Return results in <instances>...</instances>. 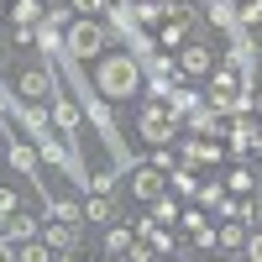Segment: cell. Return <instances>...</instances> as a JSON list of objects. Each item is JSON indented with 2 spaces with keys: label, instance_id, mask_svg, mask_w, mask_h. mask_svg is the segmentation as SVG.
Masks as SVG:
<instances>
[{
  "label": "cell",
  "instance_id": "36",
  "mask_svg": "<svg viewBox=\"0 0 262 262\" xmlns=\"http://www.w3.org/2000/svg\"><path fill=\"white\" fill-rule=\"evenodd\" d=\"M247 262H262V231H247V247H242Z\"/></svg>",
  "mask_w": 262,
  "mask_h": 262
},
{
  "label": "cell",
  "instance_id": "33",
  "mask_svg": "<svg viewBox=\"0 0 262 262\" xmlns=\"http://www.w3.org/2000/svg\"><path fill=\"white\" fill-rule=\"evenodd\" d=\"M194 205H200V210H221V205H226V189H221V184H200Z\"/></svg>",
  "mask_w": 262,
  "mask_h": 262
},
{
  "label": "cell",
  "instance_id": "4",
  "mask_svg": "<svg viewBox=\"0 0 262 262\" xmlns=\"http://www.w3.org/2000/svg\"><path fill=\"white\" fill-rule=\"evenodd\" d=\"M137 131H142V142H152V147H168L173 137H179V121H173V111L163 100H142V111H137Z\"/></svg>",
  "mask_w": 262,
  "mask_h": 262
},
{
  "label": "cell",
  "instance_id": "14",
  "mask_svg": "<svg viewBox=\"0 0 262 262\" xmlns=\"http://www.w3.org/2000/svg\"><path fill=\"white\" fill-rule=\"evenodd\" d=\"M100 247L105 252H111V257H131V247H137V226H121V221H111V226H105V236H100Z\"/></svg>",
  "mask_w": 262,
  "mask_h": 262
},
{
  "label": "cell",
  "instance_id": "40",
  "mask_svg": "<svg viewBox=\"0 0 262 262\" xmlns=\"http://www.w3.org/2000/svg\"><path fill=\"white\" fill-rule=\"evenodd\" d=\"M252 116L262 121V90H252Z\"/></svg>",
  "mask_w": 262,
  "mask_h": 262
},
{
  "label": "cell",
  "instance_id": "38",
  "mask_svg": "<svg viewBox=\"0 0 262 262\" xmlns=\"http://www.w3.org/2000/svg\"><path fill=\"white\" fill-rule=\"evenodd\" d=\"M126 262H158V252H152L142 236H137V247H131V257H126Z\"/></svg>",
  "mask_w": 262,
  "mask_h": 262
},
{
  "label": "cell",
  "instance_id": "10",
  "mask_svg": "<svg viewBox=\"0 0 262 262\" xmlns=\"http://www.w3.org/2000/svg\"><path fill=\"white\" fill-rule=\"evenodd\" d=\"M48 105H53V126H58L69 142H79V126H84V105H79V100H69L63 90H58Z\"/></svg>",
  "mask_w": 262,
  "mask_h": 262
},
{
  "label": "cell",
  "instance_id": "27",
  "mask_svg": "<svg viewBox=\"0 0 262 262\" xmlns=\"http://www.w3.org/2000/svg\"><path fill=\"white\" fill-rule=\"evenodd\" d=\"M221 252H242L247 247V221H221Z\"/></svg>",
  "mask_w": 262,
  "mask_h": 262
},
{
  "label": "cell",
  "instance_id": "29",
  "mask_svg": "<svg viewBox=\"0 0 262 262\" xmlns=\"http://www.w3.org/2000/svg\"><path fill=\"white\" fill-rule=\"evenodd\" d=\"M11 252H16V262H53V247L42 242V236H32V242H16Z\"/></svg>",
  "mask_w": 262,
  "mask_h": 262
},
{
  "label": "cell",
  "instance_id": "45",
  "mask_svg": "<svg viewBox=\"0 0 262 262\" xmlns=\"http://www.w3.org/2000/svg\"><path fill=\"white\" fill-rule=\"evenodd\" d=\"M257 163H262V152H257ZM257 179H262V173H257Z\"/></svg>",
  "mask_w": 262,
  "mask_h": 262
},
{
  "label": "cell",
  "instance_id": "28",
  "mask_svg": "<svg viewBox=\"0 0 262 262\" xmlns=\"http://www.w3.org/2000/svg\"><path fill=\"white\" fill-rule=\"evenodd\" d=\"M48 221H69V226H84V205H79V200H48Z\"/></svg>",
  "mask_w": 262,
  "mask_h": 262
},
{
  "label": "cell",
  "instance_id": "22",
  "mask_svg": "<svg viewBox=\"0 0 262 262\" xmlns=\"http://www.w3.org/2000/svg\"><path fill=\"white\" fill-rule=\"evenodd\" d=\"M257 184H262V179H257L252 163H231V168H226V189H231V194H252Z\"/></svg>",
  "mask_w": 262,
  "mask_h": 262
},
{
  "label": "cell",
  "instance_id": "24",
  "mask_svg": "<svg viewBox=\"0 0 262 262\" xmlns=\"http://www.w3.org/2000/svg\"><path fill=\"white\" fill-rule=\"evenodd\" d=\"M168 189L179 194V200H194V194H200V179H194V168H189V163H179V168L168 173Z\"/></svg>",
  "mask_w": 262,
  "mask_h": 262
},
{
  "label": "cell",
  "instance_id": "41",
  "mask_svg": "<svg viewBox=\"0 0 262 262\" xmlns=\"http://www.w3.org/2000/svg\"><path fill=\"white\" fill-rule=\"evenodd\" d=\"M95 262H126V257H111V252H105V257H95Z\"/></svg>",
  "mask_w": 262,
  "mask_h": 262
},
{
  "label": "cell",
  "instance_id": "43",
  "mask_svg": "<svg viewBox=\"0 0 262 262\" xmlns=\"http://www.w3.org/2000/svg\"><path fill=\"white\" fill-rule=\"evenodd\" d=\"M116 6H137V0H116Z\"/></svg>",
  "mask_w": 262,
  "mask_h": 262
},
{
  "label": "cell",
  "instance_id": "20",
  "mask_svg": "<svg viewBox=\"0 0 262 262\" xmlns=\"http://www.w3.org/2000/svg\"><path fill=\"white\" fill-rule=\"evenodd\" d=\"M84 221L90 226H111L116 221V200L111 194H84Z\"/></svg>",
  "mask_w": 262,
  "mask_h": 262
},
{
  "label": "cell",
  "instance_id": "2",
  "mask_svg": "<svg viewBox=\"0 0 262 262\" xmlns=\"http://www.w3.org/2000/svg\"><path fill=\"white\" fill-rule=\"evenodd\" d=\"M205 105H210V111H221L226 121H236V116H252V84H247L242 74H236V69L215 63L210 90H205Z\"/></svg>",
  "mask_w": 262,
  "mask_h": 262
},
{
  "label": "cell",
  "instance_id": "42",
  "mask_svg": "<svg viewBox=\"0 0 262 262\" xmlns=\"http://www.w3.org/2000/svg\"><path fill=\"white\" fill-rule=\"evenodd\" d=\"M0 262H16V252H0Z\"/></svg>",
  "mask_w": 262,
  "mask_h": 262
},
{
  "label": "cell",
  "instance_id": "16",
  "mask_svg": "<svg viewBox=\"0 0 262 262\" xmlns=\"http://www.w3.org/2000/svg\"><path fill=\"white\" fill-rule=\"evenodd\" d=\"M0 231H6V242L16 247V242H32V236H42V221H37L32 210H16L11 221H0Z\"/></svg>",
  "mask_w": 262,
  "mask_h": 262
},
{
  "label": "cell",
  "instance_id": "34",
  "mask_svg": "<svg viewBox=\"0 0 262 262\" xmlns=\"http://www.w3.org/2000/svg\"><path fill=\"white\" fill-rule=\"evenodd\" d=\"M179 226H184V231L194 236V231H200V226H210V221H205V210H200V205L189 200V205H184V215H179Z\"/></svg>",
  "mask_w": 262,
  "mask_h": 262
},
{
  "label": "cell",
  "instance_id": "44",
  "mask_svg": "<svg viewBox=\"0 0 262 262\" xmlns=\"http://www.w3.org/2000/svg\"><path fill=\"white\" fill-rule=\"evenodd\" d=\"M163 262H184V257H163Z\"/></svg>",
  "mask_w": 262,
  "mask_h": 262
},
{
  "label": "cell",
  "instance_id": "35",
  "mask_svg": "<svg viewBox=\"0 0 262 262\" xmlns=\"http://www.w3.org/2000/svg\"><path fill=\"white\" fill-rule=\"evenodd\" d=\"M147 163H152V168H158V173H173V168H179L184 158H173V152H168V147H152V158H147Z\"/></svg>",
  "mask_w": 262,
  "mask_h": 262
},
{
  "label": "cell",
  "instance_id": "49",
  "mask_svg": "<svg viewBox=\"0 0 262 262\" xmlns=\"http://www.w3.org/2000/svg\"><path fill=\"white\" fill-rule=\"evenodd\" d=\"M242 262H247V257H242Z\"/></svg>",
  "mask_w": 262,
  "mask_h": 262
},
{
  "label": "cell",
  "instance_id": "5",
  "mask_svg": "<svg viewBox=\"0 0 262 262\" xmlns=\"http://www.w3.org/2000/svg\"><path fill=\"white\" fill-rule=\"evenodd\" d=\"M226 147H231L236 163H247L252 152H262V121H257V116H236V121L226 126Z\"/></svg>",
  "mask_w": 262,
  "mask_h": 262
},
{
  "label": "cell",
  "instance_id": "26",
  "mask_svg": "<svg viewBox=\"0 0 262 262\" xmlns=\"http://www.w3.org/2000/svg\"><path fill=\"white\" fill-rule=\"evenodd\" d=\"M116 184H121V168H95L84 179V194H116Z\"/></svg>",
  "mask_w": 262,
  "mask_h": 262
},
{
  "label": "cell",
  "instance_id": "21",
  "mask_svg": "<svg viewBox=\"0 0 262 262\" xmlns=\"http://www.w3.org/2000/svg\"><path fill=\"white\" fill-rule=\"evenodd\" d=\"M11 168H16V173H37V168H42V152H37V142H21V137H11Z\"/></svg>",
  "mask_w": 262,
  "mask_h": 262
},
{
  "label": "cell",
  "instance_id": "31",
  "mask_svg": "<svg viewBox=\"0 0 262 262\" xmlns=\"http://www.w3.org/2000/svg\"><path fill=\"white\" fill-rule=\"evenodd\" d=\"M236 27H242V32L262 27V0H242V6H236Z\"/></svg>",
  "mask_w": 262,
  "mask_h": 262
},
{
  "label": "cell",
  "instance_id": "19",
  "mask_svg": "<svg viewBox=\"0 0 262 262\" xmlns=\"http://www.w3.org/2000/svg\"><path fill=\"white\" fill-rule=\"evenodd\" d=\"M63 32H69V27H58V21H42V27H37V53H48V63L63 58Z\"/></svg>",
  "mask_w": 262,
  "mask_h": 262
},
{
  "label": "cell",
  "instance_id": "30",
  "mask_svg": "<svg viewBox=\"0 0 262 262\" xmlns=\"http://www.w3.org/2000/svg\"><path fill=\"white\" fill-rule=\"evenodd\" d=\"M131 16H137V27H163V0H137V6H131Z\"/></svg>",
  "mask_w": 262,
  "mask_h": 262
},
{
  "label": "cell",
  "instance_id": "12",
  "mask_svg": "<svg viewBox=\"0 0 262 262\" xmlns=\"http://www.w3.org/2000/svg\"><path fill=\"white\" fill-rule=\"evenodd\" d=\"M163 105H168V111H173V121L184 126V121H189V116H194V111H200V105H205V95L194 90L189 79H179V84H173V95H168Z\"/></svg>",
  "mask_w": 262,
  "mask_h": 262
},
{
  "label": "cell",
  "instance_id": "17",
  "mask_svg": "<svg viewBox=\"0 0 262 262\" xmlns=\"http://www.w3.org/2000/svg\"><path fill=\"white\" fill-rule=\"evenodd\" d=\"M48 21V0H11V27H42Z\"/></svg>",
  "mask_w": 262,
  "mask_h": 262
},
{
  "label": "cell",
  "instance_id": "48",
  "mask_svg": "<svg viewBox=\"0 0 262 262\" xmlns=\"http://www.w3.org/2000/svg\"><path fill=\"white\" fill-rule=\"evenodd\" d=\"M48 6H58V0H48Z\"/></svg>",
  "mask_w": 262,
  "mask_h": 262
},
{
  "label": "cell",
  "instance_id": "18",
  "mask_svg": "<svg viewBox=\"0 0 262 262\" xmlns=\"http://www.w3.org/2000/svg\"><path fill=\"white\" fill-rule=\"evenodd\" d=\"M147 215H152V221H158V226H179V215H184V200H179V194H158V200H152L147 205Z\"/></svg>",
  "mask_w": 262,
  "mask_h": 262
},
{
  "label": "cell",
  "instance_id": "6",
  "mask_svg": "<svg viewBox=\"0 0 262 262\" xmlns=\"http://www.w3.org/2000/svg\"><path fill=\"white\" fill-rule=\"evenodd\" d=\"M16 95H21V100H37V105H48V100L58 95L53 63H32V69H21V74H16Z\"/></svg>",
  "mask_w": 262,
  "mask_h": 262
},
{
  "label": "cell",
  "instance_id": "9",
  "mask_svg": "<svg viewBox=\"0 0 262 262\" xmlns=\"http://www.w3.org/2000/svg\"><path fill=\"white\" fill-rule=\"evenodd\" d=\"M158 194H168V173H158L152 163H137V168H131V200L152 205Z\"/></svg>",
  "mask_w": 262,
  "mask_h": 262
},
{
  "label": "cell",
  "instance_id": "25",
  "mask_svg": "<svg viewBox=\"0 0 262 262\" xmlns=\"http://www.w3.org/2000/svg\"><path fill=\"white\" fill-rule=\"evenodd\" d=\"M205 16L215 21V27H221V32H242V27H236V6H231V0H210V6H205Z\"/></svg>",
  "mask_w": 262,
  "mask_h": 262
},
{
  "label": "cell",
  "instance_id": "32",
  "mask_svg": "<svg viewBox=\"0 0 262 262\" xmlns=\"http://www.w3.org/2000/svg\"><path fill=\"white\" fill-rule=\"evenodd\" d=\"M74 16H90V21H105V11L116 6V0H69Z\"/></svg>",
  "mask_w": 262,
  "mask_h": 262
},
{
  "label": "cell",
  "instance_id": "11",
  "mask_svg": "<svg viewBox=\"0 0 262 262\" xmlns=\"http://www.w3.org/2000/svg\"><path fill=\"white\" fill-rule=\"evenodd\" d=\"M11 111H16V121L27 126L37 142H42V137L53 131V105H37V100H21V105H16V100H11Z\"/></svg>",
  "mask_w": 262,
  "mask_h": 262
},
{
  "label": "cell",
  "instance_id": "7",
  "mask_svg": "<svg viewBox=\"0 0 262 262\" xmlns=\"http://www.w3.org/2000/svg\"><path fill=\"white\" fill-rule=\"evenodd\" d=\"M179 158H184L189 168H221L226 152H221L215 137H184V142H179Z\"/></svg>",
  "mask_w": 262,
  "mask_h": 262
},
{
  "label": "cell",
  "instance_id": "46",
  "mask_svg": "<svg viewBox=\"0 0 262 262\" xmlns=\"http://www.w3.org/2000/svg\"><path fill=\"white\" fill-rule=\"evenodd\" d=\"M210 262H226V257H210Z\"/></svg>",
  "mask_w": 262,
  "mask_h": 262
},
{
  "label": "cell",
  "instance_id": "8",
  "mask_svg": "<svg viewBox=\"0 0 262 262\" xmlns=\"http://www.w3.org/2000/svg\"><path fill=\"white\" fill-rule=\"evenodd\" d=\"M179 74L184 79H210L215 74V48L210 42H184L179 48Z\"/></svg>",
  "mask_w": 262,
  "mask_h": 262
},
{
  "label": "cell",
  "instance_id": "13",
  "mask_svg": "<svg viewBox=\"0 0 262 262\" xmlns=\"http://www.w3.org/2000/svg\"><path fill=\"white\" fill-rule=\"evenodd\" d=\"M226 126H231V121H226L221 111H210V105H200V111L184 121V131H189V137H215V142L226 137Z\"/></svg>",
  "mask_w": 262,
  "mask_h": 262
},
{
  "label": "cell",
  "instance_id": "3",
  "mask_svg": "<svg viewBox=\"0 0 262 262\" xmlns=\"http://www.w3.org/2000/svg\"><path fill=\"white\" fill-rule=\"evenodd\" d=\"M111 27L105 21H90V16H74L69 21V32H63V53H69L74 63H95V58H105L111 53Z\"/></svg>",
  "mask_w": 262,
  "mask_h": 262
},
{
  "label": "cell",
  "instance_id": "47",
  "mask_svg": "<svg viewBox=\"0 0 262 262\" xmlns=\"http://www.w3.org/2000/svg\"><path fill=\"white\" fill-rule=\"evenodd\" d=\"M200 6H210V0H200Z\"/></svg>",
  "mask_w": 262,
  "mask_h": 262
},
{
  "label": "cell",
  "instance_id": "23",
  "mask_svg": "<svg viewBox=\"0 0 262 262\" xmlns=\"http://www.w3.org/2000/svg\"><path fill=\"white\" fill-rule=\"evenodd\" d=\"M189 21H163V27H158V48H168V53H179L184 48V42H189Z\"/></svg>",
  "mask_w": 262,
  "mask_h": 262
},
{
  "label": "cell",
  "instance_id": "39",
  "mask_svg": "<svg viewBox=\"0 0 262 262\" xmlns=\"http://www.w3.org/2000/svg\"><path fill=\"white\" fill-rule=\"evenodd\" d=\"M53 262H84V257H79V247H69V252H53Z\"/></svg>",
  "mask_w": 262,
  "mask_h": 262
},
{
  "label": "cell",
  "instance_id": "1",
  "mask_svg": "<svg viewBox=\"0 0 262 262\" xmlns=\"http://www.w3.org/2000/svg\"><path fill=\"white\" fill-rule=\"evenodd\" d=\"M142 84H147V74H142L137 53H105V58H95V90L105 100H137Z\"/></svg>",
  "mask_w": 262,
  "mask_h": 262
},
{
  "label": "cell",
  "instance_id": "15",
  "mask_svg": "<svg viewBox=\"0 0 262 262\" xmlns=\"http://www.w3.org/2000/svg\"><path fill=\"white\" fill-rule=\"evenodd\" d=\"M79 226H69V221H48V215H42V242H48L53 252H69V247H79Z\"/></svg>",
  "mask_w": 262,
  "mask_h": 262
},
{
  "label": "cell",
  "instance_id": "37",
  "mask_svg": "<svg viewBox=\"0 0 262 262\" xmlns=\"http://www.w3.org/2000/svg\"><path fill=\"white\" fill-rule=\"evenodd\" d=\"M21 210V200H16V194L11 189H0V221H11V215Z\"/></svg>",
  "mask_w": 262,
  "mask_h": 262
}]
</instances>
